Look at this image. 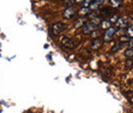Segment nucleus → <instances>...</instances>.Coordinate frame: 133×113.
I'll use <instances>...</instances> for the list:
<instances>
[{"instance_id":"obj_2","label":"nucleus","mask_w":133,"mask_h":113,"mask_svg":"<svg viewBox=\"0 0 133 113\" xmlns=\"http://www.w3.org/2000/svg\"><path fill=\"white\" fill-rule=\"evenodd\" d=\"M66 29V25L62 22H57V23H54L51 27V33L53 36H57L59 35L61 33L63 32L64 30Z\"/></svg>"},{"instance_id":"obj_8","label":"nucleus","mask_w":133,"mask_h":113,"mask_svg":"<svg viewBox=\"0 0 133 113\" xmlns=\"http://www.w3.org/2000/svg\"><path fill=\"white\" fill-rule=\"evenodd\" d=\"M99 14L101 16H103V17H109V19H110V16L113 15L111 8H109V7H104V8H102V9L100 10Z\"/></svg>"},{"instance_id":"obj_13","label":"nucleus","mask_w":133,"mask_h":113,"mask_svg":"<svg viewBox=\"0 0 133 113\" xmlns=\"http://www.w3.org/2000/svg\"><path fill=\"white\" fill-rule=\"evenodd\" d=\"M100 27L102 28V29H109L110 27H111V22L110 21H101V23H100Z\"/></svg>"},{"instance_id":"obj_18","label":"nucleus","mask_w":133,"mask_h":113,"mask_svg":"<svg viewBox=\"0 0 133 113\" xmlns=\"http://www.w3.org/2000/svg\"><path fill=\"white\" fill-rule=\"evenodd\" d=\"M93 1H94V0H83V3H82V4H83L84 7H89V5H90Z\"/></svg>"},{"instance_id":"obj_16","label":"nucleus","mask_w":133,"mask_h":113,"mask_svg":"<svg viewBox=\"0 0 133 113\" xmlns=\"http://www.w3.org/2000/svg\"><path fill=\"white\" fill-rule=\"evenodd\" d=\"M126 35H127L128 37H130V38H131V37L133 38V26H129V27H128Z\"/></svg>"},{"instance_id":"obj_6","label":"nucleus","mask_w":133,"mask_h":113,"mask_svg":"<svg viewBox=\"0 0 133 113\" xmlns=\"http://www.w3.org/2000/svg\"><path fill=\"white\" fill-rule=\"evenodd\" d=\"M75 14H76V11H75V9L73 7H66V9L63 11V16L66 20H70V19L74 17Z\"/></svg>"},{"instance_id":"obj_11","label":"nucleus","mask_w":133,"mask_h":113,"mask_svg":"<svg viewBox=\"0 0 133 113\" xmlns=\"http://www.w3.org/2000/svg\"><path fill=\"white\" fill-rule=\"evenodd\" d=\"M110 4L114 8H119L122 5V0H110Z\"/></svg>"},{"instance_id":"obj_23","label":"nucleus","mask_w":133,"mask_h":113,"mask_svg":"<svg viewBox=\"0 0 133 113\" xmlns=\"http://www.w3.org/2000/svg\"><path fill=\"white\" fill-rule=\"evenodd\" d=\"M95 1H96V2H97V3L100 5V4H103V3H104L107 0H95Z\"/></svg>"},{"instance_id":"obj_1","label":"nucleus","mask_w":133,"mask_h":113,"mask_svg":"<svg viewBox=\"0 0 133 113\" xmlns=\"http://www.w3.org/2000/svg\"><path fill=\"white\" fill-rule=\"evenodd\" d=\"M61 43H62V45H63L64 47L69 49H75V47L78 45V42H76V41L73 40V39L68 38V37H66V36L62 37V39H61Z\"/></svg>"},{"instance_id":"obj_19","label":"nucleus","mask_w":133,"mask_h":113,"mask_svg":"<svg viewBox=\"0 0 133 113\" xmlns=\"http://www.w3.org/2000/svg\"><path fill=\"white\" fill-rule=\"evenodd\" d=\"M126 66L130 69H133V59H129L126 61Z\"/></svg>"},{"instance_id":"obj_10","label":"nucleus","mask_w":133,"mask_h":113,"mask_svg":"<svg viewBox=\"0 0 133 113\" xmlns=\"http://www.w3.org/2000/svg\"><path fill=\"white\" fill-rule=\"evenodd\" d=\"M84 24H85V22H84L83 17H78L77 20H76V22L74 23V27L76 28V29H79V28H82L84 26Z\"/></svg>"},{"instance_id":"obj_25","label":"nucleus","mask_w":133,"mask_h":113,"mask_svg":"<svg viewBox=\"0 0 133 113\" xmlns=\"http://www.w3.org/2000/svg\"><path fill=\"white\" fill-rule=\"evenodd\" d=\"M130 45H131V47H133V38L130 40Z\"/></svg>"},{"instance_id":"obj_14","label":"nucleus","mask_w":133,"mask_h":113,"mask_svg":"<svg viewBox=\"0 0 133 113\" xmlns=\"http://www.w3.org/2000/svg\"><path fill=\"white\" fill-rule=\"evenodd\" d=\"M125 56L127 58H133V47H128V49L125 50Z\"/></svg>"},{"instance_id":"obj_17","label":"nucleus","mask_w":133,"mask_h":113,"mask_svg":"<svg viewBox=\"0 0 133 113\" xmlns=\"http://www.w3.org/2000/svg\"><path fill=\"white\" fill-rule=\"evenodd\" d=\"M110 22H111V24L112 23H116L117 21H118V15H116V14H113L112 16H110V20H109Z\"/></svg>"},{"instance_id":"obj_12","label":"nucleus","mask_w":133,"mask_h":113,"mask_svg":"<svg viewBox=\"0 0 133 113\" xmlns=\"http://www.w3.org/2000/svg\"><path fill=\"white\" fill-rule=\"evenodd\" d=\"M98 7H99V4L94 0V1L89 5V7H88V8L90 9V11H93V10H97V9H98Z\"/></svg>"},{"instance_id":"obj_5","label":"nucleus","mask_w":133,"mask_h":113,"mask_svg":"<svg viewBox=\"0 0 133 113\" xmlns=\"http://www.w3.org/2000/svg\"><path fill=\"white\" fill-rule=\"evenodd\" d=\"M115 33H116V29H115L114 27H110L109 29L105 30V32H104V34H103V40H104V41H109V40H111Z\"/></svg>"},{"instance_id":"obj_3","label":"nucleus","mask_w":133,"mask_h":113,"mask_svg":"<svg viewBox=\"0 0 133 113\" xmlns=\"http://www.w3.org/2000/svg\"><path fill=\"white\" fill-rule=\"evenodd\" d=\"M131 24V20L127 16H124V17H120L118 19V21L116 22V26L117 28L119 29H124L126 27H129Z\"/></svg>"},{"instance_id":"obj_7","label":"nucleus","mask_w":133,"mask_h":113,"mask_svg":"<svg viewBox=\"0 0 133 113\" xmlns=\"http://www.w3.org/2000/svg\"><path fill=\"white\" fill-rule=\"evenodd\" d=\"M102 44H103V40L101 38H94L90 44V47L91 49H99L100 47H102Z\"/></svg>"},{"instance_id":"obj_21","label":"nucleus","mask_w":133,"mask_h":113,"mask_svg":"<svg viewBox=\"0 0 133 113\" xmlns=\"http://www.w3.org/2000/svg\"><path fill=\"white\" fill-rule=\"evenodd\" d=\"M90 34H91V36H92L93 38H98V37H99V35H100L99 31H97V30H94L93 32H91Z\"/></svg>"},{"instance_id":"obj_15","label":"nucleus","mask_w":133,"mask_h":113,"mask_svg":"<svg viewBox=\"0 0 133 113\" xmlns=\"http://www.w3.org/2000/svg\"><path fill=\"white\" fill-rule=\"evenodd\" d=\"M123 46V44H122V42H120V43H116L114 46H113V49H112V52H116V51H118L119 49H121V47Z\"/></svg>"},{"instance_id":"obj_22","label":"nucleus","mask_w":133,"mask_h":113,"mask_svg":"<svg viewBox=\"0 0 133 113\" xmlns=\"http://www.w3.org/2000/svg\"><path fill=\"white\" fill-rule=\"evenodd\" d=\"M74 2H75V0H65V5L66 7H71Z\"/></svg>"},{"instance_id":"obj_20","label":"nucleus","mask_w":133,"mask_h":113,"mask_svg":"<svg viewBox=\"0 0 133 113\" xmlns=\"http://www.w3.org/2000/svg\"><path fill=\"white\" fill-rule=\"evenodd\" d=\"M130 40V37H128L127 35H125V36H121V38H120V41L121 42H127V41H129Z\"/></svg>"},{"instance_id":"obj_9","label":"nucleus","mask_w":133,"mask_h":113,"mask_svg":"<svg viewBox=\"0 0 133 113\" xmlns=\"http://www.w3.org/2000/svg\"><path fill=\"white\" fill-rule=\"evenodd\" d=\"M89 14H90V9L88 7H84V6H82L78 11V15L81 17H83L84 16H89Z\"/></svg>"},{"instance_id":"obj_4","label":"nucleus","mask_w":133,"mask_h":113,"mask_svg":"<svg viewBox=\"0 0 133 113\" xmlns=\"http://www.w3.org/2000/svg\"><path fill=\"white\" fill-rule=\"evenodd\" d=\"M96 28H97V26H95V25L92 24L91 22H87V23L84 24V26H83V33H85V34L91 33V32H93L94 30H96Z\"/></svg>"},{"instance_id":"obj_24","label":"nucleus","mask_w":133,"mask_h":113,"mask_svg":"<svg viewBox=\"0 0 133 113\" xmlns=\"http://www.w3.org/2000/svg\"><path fill=\"white\" fill-rule=\"evenodd\" d=\"M75 3H83V0H75Z\"/></svg>"}]
</instances>
